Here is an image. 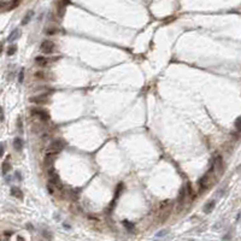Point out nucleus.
<instances>
[{
	"label": "nucleus",
	"instance_id": "obj_1",
	"mask_svg": "<svg viewBox=\"0 0 241 241\" xmlns=\"http://www.w3.org/2000/svg\"><path fill=\"white\" fill-rule=\"evenodd\" d=\"M171 207H172V205H171L170 200H164V201H162L159 204V213H158V217H159V221L160 222L165 221L169 217Z\"/></svg>",
	"mask_w": 241,
	"mask_h": 241
},
{
	"label": "nucleus",
	"instance_id": "obj_2",
	"mask_svg": "<svg viewBox=\"0 0 241 241\" xmlns=\"http://www.w3.org/2000/svg\"><path fill=\"white\" fill-rule=\"evenodd\" d=\"M64 143L62 140H54L53 142H51V145L48 146L47 151H46V157H54L57 156L58 153L63 150Z\"/></svg>",
	"mask_w": 241,
	"mask_h": 241
},
{
	"label": "nucleus",
	"instance_id": "obj_3",
	"mask_svg": "<svg viewBox=\"0 0 241 241\" xmlns=\"http://www.w3.org/2000/svg\"><path fill=\"white\" fill-rule=\"evenodd\" d=\"M54 48H56V45H54L53 41H51V40H45V41L41 43V46H40L41 52H42V53H46V54L53 53V52H54Z\"/></svg>",
	"mask_w": 241,
	"mask_h": 241
},
{
	"label": "nucleus",
	"instance_id": "obj_4",
	"mask_svg": "<svg viewBox=\"0 0 241 241\" xmlns=\"http://www.w3.org/2000/svg\"><path fill=\"white\" fill-rule=\"evenodd\" d=\"M215 169H210L209 172H206L200 180H199L198 182V186H199V189H200V192L201 191H205V189H207V187H209V183H210V172H212Z\"/></svg>",
	"mask_w": 241,
	"mask_h": 241
},
{
	"label": "nucleus",
	"instance_id": "obj_5",
	"mask_svg": "<svg viewBox=\"0 0 241 241\" xmlns=\"http://www.w3.org/2000/svg\"><path fill=\"white\" fill-rule=\"evenodd\" d=\"M30 114H31V116H34L35 118H39V119H41L43 122H46V121L50 119V114H48V112H46V111L42 110V109H33V110L30 111Z\"/></svg>",
	"mask_w": 241,
	"mask_h": 241
},
{
	"label": "nucleus",
	"instance_id": "obj_6",
	"mask_svg": "<svg viewBox=\"0 0 241 241\" xmlns=\"http://www.w3.org/2000/svg\"><path fill=\"white\" fill-rule=\"evenodd\" d=\"M215 169H217V170H221L222 169V167H223V158L222 156H219V155H216V156L213 157L212 159V165Z\"/></svg>",
	"mask_w": 241,
	"mask_h": 241
},
{
	"label": "nucleus",
	"instance_id": "obj_7",
	"mask_svg": "<svg viewBox=\"0 0 241 241\" xmlns=\"http://www.w3.org/2000/svg\"><path fill=\"white\" fill-rule=\"evenodd\" d=\"M30 101L31 102H34V104H47V95H39V97H33V98H30Z\"/></svg>",
	"mask_w": 241,
	"mask_h": 241
},
{
	"label": "nucleus",
	"instance_id": "obj_8",
	"mask_svg": "<svg viewBox=\"0 0 241 241\" xmlns=\"http://www.w3.org/2000/svg\"><path fill=\"white\" fill-rule=\"evenodd\" d=\"M11 195H14V198L17 199H23V192L18 188V187H16V186H12L11 187Z\"/></svg>",
	"mask_w": 241,
	"mask_h": 241
},
{
	"label": "nucleus",
	"instance_id": "obj_9",
	"mask_svg": "<svg viewBox=\"0 0 241 241\" xmlns=\"http://www.w3.org/2000/svg\"><path fill=\"white\" fill-rule=\"evenodd\" d=\"M19 36H21V30H19V29H14V30L11 31V34L9 35L7 41H9V42H12L14 40H17Z\"/></svg>",
	"mask_w": 241,
	"mask_h": 241
},
{
	"label": "nucleus",
	"instance_id": "obj_10",
	"mask_svg": "<svg viewBox=\"0 0 241 241\" xmlns=\"http://www.w3.org/2000/svg\"><path fill=\"white\" fill-rule=\"evenodd\" d=\"M12 146L16 151H21L23 148V140L21 138H14V142H12Z\"/></svg>",
	"mask_w": 241,
	"mask_h": 241
},
{
	"label": "nucleus",
	"instance_id": "obj_11",
	"mask_svg": "<svg viewBox=\"0 0 241 241\" xmlns=\"http://www.w3.org/2000/svg\"><path fill=\"white\" fill-rule=\"evenodd\" d=\"M187 195H188V192H187V188H186V186H184L183 188H181L180 194H179V198H177L179 204H182L184 200H186V197H187Z\"/></svg>",
	"mask_w": 241,
	"mask_h": 241
},
{
	"label": "nucleus",
	"instance_id": "obj_12",
	"mask_svg": "<svg viewBox=\"0 0 241 241\" xmlns=\"http://www.w3.org/2000/svg\"><path fill=\"white\" fill-rule=\"evenodd\" d=\"M35 63H36V65H39L41 68H45V66L48 65V59L45 57H36L35 58Z\"/></svg>",
	"mask_w": 241,
	"mask_h": 241
},
{
	"label": "nucleus",
	"instance_id": "obj_13",
	"mask_svg": "<svg viewBox=\"0 0 241 241\" xmlns=\"http://www.w3.org/2000/svg\"><path fill=\"white\" fill-rule=\"evenodd\" d=\"M213 207H215V201H213V200L207 201V203L205 204V206H204V212H205V213H210L213 210Z\"/></svg>",
	"mask_w": 241,
	"mask_h": 241
},
{
	"label": "nucleus",
	"instance_id": "obj_14",
	"mask_svg": "<svg viewBox=\"0 0 241 241\" xmlns=\"http://www.w3.org/2000/svg\"><path fill=\"white\" fill-rule=\"evenodd\" d=\"M10 170H11V164H10V162L5 160V162L2 163V167H1V172H2V175H6Z\"/></svg>",
	"mask_w": 241,
	"mask_h": 241
},
{
	"label": "nucleus",
	"instance_id": "obj_15",
	"mask_svg": "<svg viewBox=\"0 0 241 241\" xmlns=\"http://www.w3.org/2000/svg\"><path fill=\"white\" fill-rule=\"evenodd\" d=\"M33 14H34L33 11H30V12H28V14H26V17H24V18H23V21H22V24H23V26L28 24V22L31 19V17H33Z\"/></svg>",
	"mask_w": 241,
	"mask_h": 241
},
{
	"label": "nucleus",
	"instance_id": "obj_16",
	"mask_svg": "<svg viewBox=\"0 0 241 241\" xmlns=\"http://www.w3.org/2000/svg\"><path fill=\"white\" fill-rule=\"evenodd\" d=\"M16 51H17V46L16 45H12V46H9V48H7V56H14V53H16Z\"/></svg>",
	"mask_w": 241,
	"mask_h": 241
},
{
	"label": "nucleus",
	"instance_id": "obj_17",
	"mask_svg": "<svg viewBox=\"0 0 241 241\" xmlns=\"http://www.w3.org/2000/svg\"><path fill=\"white\" fill-rule=\"evenodd\" d=\"M122 189H123V183H118L117 189H116V193H114V198H118V197H119V194H121Z\"/></svg>",
	"mask_w": 241,
	"mask_h": 241
},
{
	"label": "nucleus",
	"instance_id": "obj_18",
	"mask_svg": "<svg viewBox=\"0 0 241 241\" xmlns=\"http://www.w3.org/2000/svg\"><path fill=\"white\" fill-rule=\"evenodd\" d=\"M18 1H19V0H12V1H11V4H9V6H7V9H6V10H12V9H14V7H17Z\"/></svg>",
	"mask_w": 241,
	"mask_h": 241
},
{
	"label": "nucleus",
	"instance_id": "obj_19",
	"mask_svg": "<svg viewBox=\"0 0 241 241\" xmlns=\"http://www.w3.org/2000/svg\"><path fill=\"white\" fill-rule=\"evenodd\" d=\"M123 226L129 229V230H131V229H134V224L133 223H130V222H128V221H123Z\"/></svg>",
	"mask_w": 241,
	"mask_h": 241
},
{
	"label": "nucleus",
	"instance_id": "obj_20",
	"mask_svg": "<svg viewBox=\"0 0 241 241\" xmlns=\"http://www.w3.org/2000/svg\"><path fill=\"white\" fill-rule=\"evenodd\" d=\"M35 77H36V78H39V80H43L45 74H43L42 71H36V72H35Z\"/></svg>",
	"mask_w": 241,
	"mask_h": 241
},
{
	"label": "nucleus",
	"instance_id": "obj_21",
	"mask_svg": "<svg viewBox=\"0 0 241 241\" xmlns=\"http://www.w3.org/2000/svg\"><path fill=\"white\" fill-rule=\"evenodd\" d=\"M23 80H24V69H21V71H19V76H18V81L22 83Z\"/></svg>",
	"mask_w": 241,
	"mask_h": 241
},
{
	"label": "nucleus",
	"instance_id": "obj_22",
	"mask_svg": "<svg viewBox=\"0 0 241 241\" xmlns=\"http://www.w3.org/2000/svg\"><path fill=\"white\" fill-rule=\"evenodd\" d=\"M235 128H236V130H241V117L236 118V121H235Z\"/></svg>",
	"mask_w": 241,
	"mask_h": 241
},
{
	"label": "nucleus",
	"instance_id": "obj_23",
	"mask_svg": "<svg viewBox=\"0 0 241 241\" xmlns=\"http://www.w3.org/2000/svg\"><path fill=\"white\" fill-rule=\"evenodd\" d=\"M4 152H5V143L2 142V143H1V155H2V156H4Z\"/></svg>",
	"mask_w": 241,
	"mask_h": 241
},
{
	"label": "nucleus",
	"instance_id": "obj_24",
	"mask_svg": "<svg viewBox=\"0 0 241 241\" xmlns=\"http://www.w3.org/2000/svg\"><path fill=\"white\" fill-rule=\"evenodd\" d=\"M4 234H5V235H6V236H11V235H12V234H14V233H12V231H5V233H4Z\"/></svg>",
	"mask_w": 241,
	"mask_h": 241
},
{
	"label": "nucleus",
	"instance_id": "obj_25",
	"mask_svg": "<svg viewBox=\"0 0 241 241\" xmlns=\"http://www.w3.org/2000/svg\"><path fill=\"white\" fill-rule=\"evenodd\" d=\"M17 241H26L22 236H18V239H17Z\"/></svg>",
	"mask_w": 241,
	"mask_h": 241
}]
</instances>
